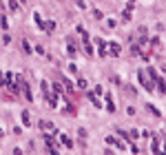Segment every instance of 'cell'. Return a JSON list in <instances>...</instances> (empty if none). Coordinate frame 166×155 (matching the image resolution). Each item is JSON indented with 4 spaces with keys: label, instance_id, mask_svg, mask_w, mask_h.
Here are the masks:
<instances>
[{
    "label": "cell",
    "instance_id": "cell-1",
    "mask_svg": "<svg viewBox=\"0 0 166 155\" xmlns=\"http://www.w3.org/2000/svg\"><path fill=\"white\" fill-rule=\"evenodd\" d=\"M140 82L146 87V91H153V84H151L149 80H146V75H144V71H140Z\"/></svg>",
    "mask_w": 166,
    "mask_h": 155
},
{
    "label": "cell",
    "instance_id": "cell-2",
    "mask_svg": "<svg viewBox=\"0 0 166 155\" xmlns=\"http://www.w3.org/2000/svg\"><path fill=\"white\" fill-rule=\"evenodd\" d=\"M106 49L111 51V56H120V47H117V44H108Z\"/></svg>",
    "mask_w": 166,
    "mask_h": 155
},
{
    "label": "cell",
    "instance_id": "cell-3",
    "mask_svg": "<svg viewBox=\"0 0 166 155\" xmlns=\"http://www.w3.org/2000/svg\"><path fill=\"white\" fill-rule=\"evenodd\" d=\"M104 102H106L108 111H115V106H113V100H111V95H108V93H106V100H104Z\"/></svg>",
    "mask_w": 166,
    "mask_h": 155
},
{
    "label": "cell",
    "instance_id": "cell-4",
    "mask_svg": "<svg viewBox=\"0 0 166 155\" xmlns=\"http://www.w3.org/2000/svg\"><path fill=\"white\" fill-rule=\"evenodd\" d=\"M155 82H157V89L162 91V93H166V84H164V82H162V80H155Z\"/></svg>",
    "mask_w": 166,
    "mask_h": 155
},
{
    "label": "cell",
    "instance_id": "cell-5",
    "mask_svg": "<svg viewBox=\"0 0 166 155\" xmlns=\"http://www.w3.org/2000/svg\"><path fill=\"white\" fill-rule=\"evenodd\" d=\"M22 122H25L27 126H31V124H29V113H27V111H22Z\"/></svg>",
    "mask_w": 166,
    "mask_h": 155
},
{
    "label": "cell",
    "instance_id": "cell-6",
    "mask_svg": "<svg viewBox=\"0 0 166 155\" xmlns=\"http://www.w3.org/2000/svg\"><path fill=\"white\" fill-rule=\"evenodd\" d=\"M56 29V22H47V31H53Z\"/></svg>",
    "mask_w": 166,
    "mask_h": 155
},
{
    "label": "cell",
    "instance_id": "cell-7",
    "mask_svg": "<svg viewBox=\"0 0 166 155\" xmlns=\"http://www.w3.org/2000/svg\"><path fill=\"white\" fill-rule=\"evenodd\" d=\"M62 142H64V146H71V140L66 138V135H62Z\"/></svg>",
    "mask_w": 166,
    "mask_h": 155
}]
</instances>
